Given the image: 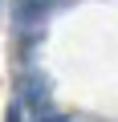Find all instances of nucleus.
Instances as JSON below:
<instances>
[{
	"label": "nucleus",
	"mask_w": 118,
	"mask_h": 122,
	"mask_svg": "<svg viewBox=\"0 0 118 122\" xmlns=\"http://www.w3.org/2000/svg\"><path fill=\"white\" fill-rule=\"evenodd\" d=\"M8 122H25V118H21V106H12V110H8Z\"/></svg>",
	"instance_id": "nucleus-2"
},
{
	"label": "nucleus",
	"mask_w": 118,
	"mask_h": 122,
	"mask_svg": "<svg viewBox=\"0 0 118 122\" xmlns=\"http://www.w3.org/2000/svg\"><path fill=\"white\" fill-rule=\"evenodd\" d=\"M45 0H16V29H25V33H33L37 25H41V16H45Z\"/></svg>",
	"instance_id": "nucleus-1"
}]
</instances>
